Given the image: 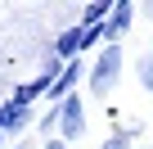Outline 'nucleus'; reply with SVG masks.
I'll list each match as a JSON object with an SVG mask.
<instances>
[{
	"label": "nucleus",
	"instance_id": "15",
	"mask_svg": "<svg viewBox=\"0 0 153 149\" xmlns=\"http://www.w3.org/2000/svg\"><path fill=\"white\" fill-rule=\"evenodd\" d=\"M0 136H5V113H0Z\"/></svg>",
	"mask_w": 153,
	"mask_h": 149
},
{
	"label": "nucleus",
	"instance_id": "13",
	"mask_svg": "<svg viewBox=\"0 0 153 149\" xmlns=\"http://www.w3.org/2000/svg\"><path fill=\"white\" fill-rule=\"evenodd\" d=\"M45 149H72V145H63V140H45Z\"/></svg>",
	"mask_w": 153,
	"mask_h": 149
},
{
	"label": "nucleus",
	"instance_id": "10",
	"mask_svg": "<svg viewBox=\"0 0 153 149\" xmlns=\"http://www.w3.org/2000/svg\"><path fill=\"white\" fill-rule=\"evenodd\" d=\"M131 140H135V131H113L99 149H131Z\"/></svg>",
	"mask_w": 153,
	"mask_h": 149
},
{
	"label": "nucleus",
	"instance_id": "11",
	"mask_svg": "<svg viewBox=\"0 0 153 149\" xmlns=\"http://www.w3.org/2000/svg\"><path fill=\"white\" fill-rule=\"evenodd\" d=\"M59 72H63V59H54V54H50V59L41 63V77H45V82H54Z\"/></svg>",
	"mask_w": 153,
	"mask_h": 149
},
{
	"label": "nucleus",
	"instance_id": "12",
	"mask_svg": "<svg viewBox=\"0 0 153 149\" xmlns=\"http://www.w3.org/2000/svg\"><path fill=\"white\" fill-rule=\"evenodd\" d=\"M54 122H59V104H50V109L41 113V131H54Z\"/></svg>",
	"mask_w": 153,
	"mask_h": 149
},
{
	"label": "nucleus",
	"instance_id": "7",
	"mask_svg": "<svg viewBox=\"0 0 153 149\" xmlns=\"http://www.w3.org/2000/svg\"><path fill=\"white\" fill-rule=\"evenodd\" d=\"M104 14H108V0H95V5H86V14H81V23H76V32H95V36H99Z\"/></svg>",
	"mask_w": 153,
	"mask_h": 149
},
{
	"label": "nucleus",
	"instance_id": "3",
	"mask_svg": "<svg viewBox=\"0 0 153 149\" xmlns=\"http://www.w3.org/2000/svg\"><path fill=\"white\" fill-rule=\"evenodd\" d=\"M131 18H135V5H131V0H113L108 14H104V23H99V41H104V45H122Z\"/></svg>",
	"mask_w": 153,
	"mask_h": 149
},
{
	"label": "nucleus",
	"instance_id": "5",
	"mask_svg": "<svg viewBox=\"0 0 153 149\" xmlns=\"http://www.w3.org/2000/svg\"><path fill=\"white\" fill-rule=\"evenodd\" d=\"M54 59H63V63L81 59V32H76V23H72V27H63V32L54 36Z\"/></svg>",
	"mask_w": 153,
	"mask_h": 149
},
{
	"label": "nucleus",
	"instance_id": "9",
	"mask_svg": "<svg viewBox=\"0 0 153 149\" xmlns=\"http://www.w3.org/2000/svg\"><path fill=\"white\" fill-rule=\"evenodd\" d=\"M135 77H140V86H144V91H153V50L135 59Z\"/></svg>",
	"mask_w": 153,
	"mask_h": 149
},
{
	"label": "nucleus",
	"instance_id": "2",
	"mask_svg": "<svg viewBox=\"0 0 153 149\" xmlns=\"http://www.w3.org/2000/svg\"><path fill=\"white\" fill-rule=\"evenodd\" d=\"M54 131H59V140H63V145H72L76 136L86 131V100H81V95L59 100V122H54Z\"/></svg>",
	"mask_w": 153,
	"mask_h": 149
},
{
	"label": "nucleus",
	"instance_id": "8",
	"mask_svg": "<svg viewBox=\"0 0 153 149\" xmlns=\"http://www.w3.org/2000/svg\"><path fill=\"white\" fill-rule=\"evenodd\" d=\"M0 113H5V131H27L32 127V109H14V104H0Z\"/></svg>",
	"mask_w": 153,
	"mask_h": 149
},
{
	"label": "nucleus",
	"instance_id": "1",
	"mask_svg": "<svg viewBox=\"0 0 153 149\" xmlns=\"http://www.w3.org/2000/svg\"><path fill=\"white\" fill-rule=\"evenodd\" d=\"M117 77H122V45H104V50L90 59V77H86V86H90V95H113Z\"/></svg>",
	"mask_w": 153,
	"mask_h": 149
},
{
	"label": "nucleus",
	"instance_id": "6",
	"mask_svg": "<svg viewBox=\"0 0 153 149\" xmlns=\"http://www.w3.org/2000/svg\"><path fill=\"white\" fill-rule=\"evenodd\" d=\"M45 86H50L45 77H32V82H23V86H14V95H9L5 104H14V109H32V104H36V100L45 95Z\"/></svg>",
	"mask_w": 153,
	"mask_h": 149
},
{
	"label": "nucleus",
	"instance_id": "14",
	"mask_svg": "<svg viewBox=\"0 0 153 149\" xmlns=\"http://www.w3.org/2000/svg\"><path fill=\"white\" fill-rule=\"evenodd\" d=\"M144 14H149V18H153V0H149V5H144Z\"/></svg>",
	"mask_w": 153,
	"mask_h": 149
},
{
	"label": "nucleus",
	"instance_id": "4",
	"mask_svg": "<svg viewBox=\"0 0 153 149\" xmlns=\"http://www.w3.org/2000/svg\"><path fill=\"white\" fill-rule=\"evenodd\" d=\"M81 59H72V63H63V72L45 86V95H50V104H59V100H68V95H76V86H81Z\"/></svg>",
	"mask_w": 153,
	"mask_h": 149
}]
</instances>
